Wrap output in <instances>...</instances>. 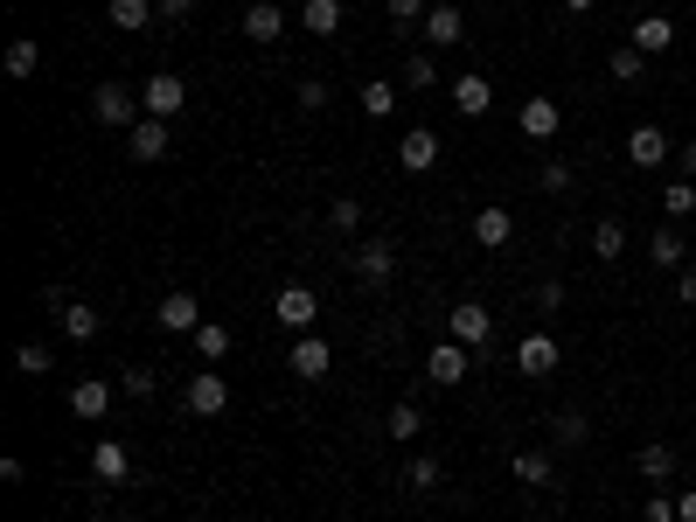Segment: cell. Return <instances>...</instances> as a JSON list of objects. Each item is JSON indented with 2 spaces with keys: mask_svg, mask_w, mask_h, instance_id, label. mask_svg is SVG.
<instances>
[{
  "mask_svg": "<svg viewBox=\"0 0 696 522\" xmlns=\"http://www.w3.org/2000/svg\"><path fill=\"white\" fill-rule=\"evenodd\" d=\"M154 14H161V0H111V28H126V35L146 28Z\"/></svg>",
  "mask_w": 696,
  "mask_h": 522,
  "instance_id": "obj_30",
  "label": "cell"
},
{
  "mask_svg": "<svg viewBox=\"0 0 696 522\" xmlns=\"http://www.w3.org/2000/svg\"><path fill=\"white\" fill-rule=\"evenodd\" d=\"M425 432V418H418V404H390V418H384V439H398V446H411Z\"/></svg>",
  "mask_w": 696,
  "mask_h": 522,
  "instance_id": "obj_29",
  "label": "cell"
},
{
  "mask_svg": "<svg viewBox=\"0 0 696 522\" xmlns=\"http://www.w3.org/2000/svg\"><path fill=\"white\" fill-rule=\"evenodd\" d=\"M627 161L654 175L662 161H675V146H669V133H662V126H634V133H627Z\"/></svg>",
  "mask_w": 696,
  "mask_h": 522,
  "instance_id": "obj_9",
  "label": "cell"
},
{
  "mask_svg": "<svg viewBox=\"0 0 696 522\" xmlns=\"http://www.w3.org/2000/svg\"><path fill=\"white\" fill-rule=\"evenodd\" d=\"M105 522H133V515H105Z\"/></svg>",
  "mask_w": 696,
  "mask_h": 522,
  "instance_id": "obj_51",
  "label": "cell"
},
{
  "mask_svg": "<svg viewBox=\"0 0 696 522\" xmlns=\"http://www.w3.org/2000/svg\"><path fill=\"white\" fill-rule=\"evenodd\" d=\"M641 63H648V56H641V49H634V43H620V49L606 56V70H613V84H634V78H641Z\"/></svg>",
  "mask_w": 696,
  "mask_h": 522,
  "instance_id": "obj_34",
  "label": "cell"
},
{
  "mask_svg": "<svg viewBox=\"0 0 696 522\" xmlns=\"http://www.w3.org/2000/svg\"><path fill=\"white\" fill-rule=\"evenodd\" d=\"M272 321L293 328V334H314V321H321V293H314V286H286L272 300Z\"/></svg>",
  "mask_w": 696,
  "mask_h": 522,
  "instance_id": "obj_2",
  "label": "cell"
},
{
  "mask_svg": "<svg viewBox=\"0 0 696 522\" xmlns=\"http://www.w3.org/2000/svg\"><path fill=\"white\" fill-rule=\"evenodd\" d=\"M586 439H592L586 412H557V418H551V446H586Z\"/></svg>",
  "mask_w": 696,
  "mask_h": 522,
  "instance_id": "obj_32",
  "label": "cell"
},
{
  "mask_svg": "<svg viewBox=\"0 0 696 522\" xmlns=\"http://www.w3.org/2000/svg\"><path fill=\"white\" fill-rule=\"evenodd\" d=\"M634 467H641V481L662 488V481H675V446H669V439H648L641 453H634Z\"/></svg>",
  "mask_w": 696,
  "mask_h": 522,
  "instance_id": "obj_21",
  "label": "cell"
},
{
  "mask_svg": "<svg viewBox=\"0 0 696 522\" xmlns=\"http://www.w3.org/2000/svg\"><path fill=\"white\" fill-rule=\"evenodd\" d=\"M516 126H522V133H530L536 146H551V140H557V126H564V105H557V98H522Z\"/></svg>",
  "mask_w": 696,
  "mask_h": 522,
  "instance_id": "obj_7",
  "label": "cell"
},
{
  "mask_svg": "<svg viewBox=\"0 0 696 522\" xmlns=\"http://www.w3.org/2000/svg\"><path fill=\"white\" fill-rule=\"evenodd\" d=\"M188 412H196V418H223V412H231V383L216 377V363H202V377H188Z\"/></svg>",
  "mask_w": 696,
  "mask_h": 522,
  "instance_id": "obj_3",
  "label": "cell"
},
{
  "mask_svg": "<svg viewBox=\"0 0 696 522\" xmlns=\"http://www.w3.org/2000/svg\"><path fill=\"white\" fill-rule=\"evenodd\" d=\"M536 307H543V313L564 307V278H543V286H536Z\"/></svg>",
  "mask_w": 696,
  "mask_h": 522,
  "instance_id": "obj_44",
  "label": "cell"
},
{
  "mask_svg": "<svg viewBox=\"0 0 696 522\" xmlns=\"http://www.w3.org/2000/svg\"><path fill=\"white\" fill-rule=\"evenodd\" d=\"M299 22H307V35H321V43H328V35L342 28V0H307V8H299Z\"/></svg>",
  "mask_w": 696,
  "mask_h": 522,
  "instance_id": "obj_28",
  "label": "cell"
},
{
  "mask_svg": "<svg viewBox=\"0 0 696 522\" xmlns=\"http://www.w3.org/2000/svg\"><path fill=\"white\" fill-rule=\"evenodd\" d=\"M244 35H251V43H279V35H286V14H279L272 0H251V8H244Z\"/></svg>",
  "mask_w": 696,
  "mask_h": 522,
  "instance_id": "obj_22",
  "label": "cell"
},
{
  "mask_svg": "<svg viewBox=\"0 0 696 522\" xmlns=\"http://www.w3.org/2000/svg\"><path fill=\"white\" fill-rule=\"evenodd\" d=\"M564 363V348L551 342V334H522V342H516V369H522V377H551V369Z\"/></svg>",
  "mask_w": 696,
  "mask_h": 522,
  "instance_id": "obj_8",
  "label": "cell"
},
{
  "mask_svg": "<svg viewBox=\"0 0 696 522\" xmlns=\"http://www.w3.org/2000/svg\"><path fill=\"white\" fill-rule=\"evenodd\" d=\"M126 474H133V453H126L119 439H98V446H91V481H105V488H119Z\"/></svg>",
  "mask_w": 696,
  "mask_h": 522,
  "instance_id": "obj_14",
  "label": "cell"
},
{
  "mask_svg": "<svg viewBox=\"0 0 696 522\" xmlns=\"http://www.w3.org/2000/svg\"><path fill=\"white\" fill-rule=\"evenodd\" d=\"M196 14V0H161V22H188Z\"/></svg>",
  "mask_w": 696,
  "mask_h": 522,
  "instance_id": "obj_47",
  "label": "cell"
},
{
  "mask_svg": "<svg viewBox=\"0 0 696 522\" xmlns=\"http://www.w3.org/2000/svg\"><path fill=\"white\" fill-rule=\"evenodd\" d=\"M487 105H495V84H487L481 70L453 78V111H460V119H487Z\"/></svg>",
  "mask_w": 696,
  "mask_h": 522,
  "instance_id": "obj_15",
  "label": "cell"
},
{
  "mask_svg": "<svg viewBox=\"0 0 696 522\" xmlns=\"http://www.w3.org/2000/svg\"><path fill=\"white\" fill-rule=\"evenodd\" d=\"M91 111H98V126H126V133L146 119V105L126 84H98V91H91Z\"/></svg>",
  "mask_w": 696,
  "mask_h": 522,
  "instance_id": "obj_1",
  "label": "cell"
},
{
  "mask_svg": "<svg viewBox=\"0 0 696 522\" xmlns=\"http://www.w3.org/2000/svg\"><path fill=\"white\" fill-rule=\"evenodd\" d=\"M662 210H669V216H696V181H669V189H662Z\"/></svg>",
  "mask_w": 696,
  "mask_h": 522,
  "instance_id": "obj_35",
  "label": "cell"
},
{
  "mask_svg": "<svg viewBox=\"0 0 696 522\" xmlns=\"http://www.w3.org/2000/svg\"><path fill=\"white\" fill-rule=\"evenodd\" d=\"M516 237V210H474V245L481 251H502Z\"/></svg>",
  "mask_w": 696,
  "mask_h": 522,
  "instance_id": "obj_19",
  "label": "cell"
},
{
  "mask_svg": "<svg viewBox=\"0 0 696 522\" xmlns=\"http://www.w3.org/2000/svg\"><path fill=\"white\" fill-rule=\"evenodd\" d=\"M675 522H696V488H683V495H675Z\"/></svg>",
  "mask_w": 696,
  "mask_h": 522,
  "instance_id": "obj_48",
  "label": "cell"
},
{
  "mask_svg": "<svg viewBox=\"0 0 696 522\" xmlns=\"http://www.w3.org/2000/svg\"><path fill=\"white\" fill-rule=\"evenodd\" d=\"M70 412L98 425V418L111 412V383H105V377H84V383H70Z\"/></svg>",
  "mask_w": 696,
  "mask_h": 522,
  "instance_id": "obj_18",
  "label": "cell"
},
{
  "mask_svg": "<svg viewBox=\"0 0 696 522\" xmlns=\"http://www.w3.org/2000/svg\"><path fill=\"white\" fill-rule=\"evenodd\" d=\"M363 111H369V119H390V111H398V84L369 78V84H363Z\"/></svg>",
  "mask_w": 696,
  "mask_h": 522,
  "instance_id": "obj_33",
  "label": "cell"
},
{
  "mask_svg": "<svg viewBox=\"0 0 696 522\" xmlns=\"http://www.w3.org/2000/svg\"><path fill=\"white\" fill-rule=\"evenodd\" d=\"M564 189H571V167H564V161H543V195H564Z\"/></svg>",
  "mask_w": 696,
  "mask_h": 522,
  "instance_id": "obj_41",
  "label": "cell"
},
{
  "mask_svg": "<svg viewBox=\"0 0 696 522\" xmlns=\"http://www.w3.org/2000/svg\"><path fill=\"white\" fill-rule=\"evenodd\" d=\"M627 43L641 49V56H662V49H675V22H669V14H641Z\"/></svg>",
  "mask_w": 696,
  "mask_h": 522,
  "instance_id": "obj_20",
  "label": "cell"
},
{
  "mask_svg": "<svg viewBox=\"0 0 696 522\" xmlns=\"http://www.w3.org/2000/svg\"><path fill=\"white\" fill-rule=\"evenodd\" d=\"M641 515H648V522H675V501H669L662 488H654V495H648V509H641Z\"/></svg>",
  "mask_w": 696,
  "mask_h": 522,
  "instance_id": "obj_45",
  "label": "cell"
},
{
  "mask_svg": "<svg viewBox=\"0 0 696 522\" xmlns=\"http://www.w3.org/2000/svg\"><path fill=\"white\" fill-rule=\"evenodd\" d=\"M398 167L404 175H432V167H439V133H432V126H411L398 140Z\"/></svg>",
  "mask_w": 696,
  "mask_h": 522,
  "instance_id": "obj_6",
  "label": "cell"
},
{
  "mask_svg": "<svg viewBox=\"0 0 696 522\" xmlns=\"http://www.w3.org/2000/svg\"><path fill=\"white\" fill-rule=\"evenodd\" d=\"M154 328H167V334H196V328H202V300H196V293H167V300L154 307Z\"/></svg>",
  "mask_w": 696,
  "mask_h": 522,
  "instance_id": "obj_10",
  "label": "cell"
},
{
  "mask_svg": "<svg viewBox=\"0 0 696 522\" xmlns=\"http://www.w3.org/2000/svg\"><path fill=\"white\" fill-rule=\"evenodd\" d=\"M675 161H683V181H696V140H689V146H675Z\"/></svg>",
  "mask_w": 696,
  "mask_h": 522,
  "instance_id": "obj_49",
  "label": "cell"
},
{
  "mask_svg": "<svg viewBox=\"0 0 696 522\" xmlns=\"http://www.w3.org/2000/svg\"><path fill=\"white\" fill-rule=\"evenodd\" d=\"M328 223H334V230H363V202H355V195L328 202Z\"/></svg>",
  "mask_w": 696,
  "mask_h": 522,
  "instance_id": "obj_37",
  "label": "cell"
},
{
  "mask_svg": "<svg viewBox=\"0 0 696 522\" xmlns=\"http://www.w3.org/2000/svg\"><path fill=\"white\" fill-rule=\"evenodd\" d=\"M328 369H334V348L321 342V334H299V342H293V377L299 383H321Z\"/></svg>",
  "mask_w": 696,
  "mask_h": 522,
  "instance_id": "obj_11",
  "label": "cell"
},
{
  "mask_svg": "<svg viewBox=\"0 0 696 522\" xmlns=\"http://www.w3.org/2000/svg\"><path fill=\"white\" fill-rule=\"evenodd\" d=\"M349 265H355V278H363V286H384V278L398 272V251H390L384 237H376V245H363V251L349 258Z\"/></svg>",
  "mask_w": 696,
  "mask_h": 522,
  "instance_id": "obj_17",
  "label": "cell"
},
{
  "mask_svg": "<svg viewBox=\"0 0 696 522\" xmlns=\"http://www.w3.org/2000/svg\"><path fill=\"white\" fill-rule=\"evenodd\" d=\"M564 8H571V14H592V0H564Z\"/></svg>",
  "mask_w": 696,
  "mask_h": 522,
  "instance_id": "obj_50",
  "label": "cell"
},
{
  "mask_svg": "<svg viewBox=\"0 0 696 522\" xmlns=\"http://www.w3.org/2000/svg\"><path fill=\"white\" fill-rule=\"evenodd\" d=\"M390 22L411 28V22H425V0H390Z\"/></svg>",
  "mask_w": 696,
  "mask_h": 522,
  "instance_id": "obj_43",
  "label": "cell"
},
{
  "mask_svg": "<svg viewBox=\"0 0 696 522\" xmlns=\"http://www.w3.org/2000/svg\"><path fill=\"white\" fill-rule=\"evenodd\" d=\"M675 300H683V307H696V265H683V272H675Z\"/></svg>",
  "mask_w": 696,
  "mask_h": 522,
  "instance_id": "obj_46",
  "label": "cell"
},
{
  "mask_svg": "<svg viewBox=\"0 0 696 522\" xmlns=\"http://www.w3.org/2000/svg\"><path fill=\"white\" fill-rule=\"evenodd\" d=\"M35 70H43V43L14 35V43H8V78H35Z\"/></svg>",
  "mask_w": 696,
  "mask_h": 522,
  "instance_id": "obj_31",
  "label": "cell"
},
{
  "mask_svg": "<svg viewBox=\"0 0 696 522\" xmlns=\"http://www.w3.org/2000/svg\"><path fill=\"white\" fill-rule=\"evenodd\" d=\"M620 251H627V223H620V216H599V223H592V258H599V265H613Z\"/></svg>",
  "mask_w": 696,
  "mask_h": 522,
  "instance_id": "obj_23",
  "label": "cell"
},
{
  "mask_svg": "<svg viewBox=\"0 0 696 522\" xmlns=\"http://www.w3.org/2000/svg\"><path fill=\"white\" fill-rule=\"evenodd\" d=\"M14 363H22V377H49V348L43 342H22V348H14Z\"/></svg>",
  "mask_w": 696,
  "mask_h": 522,
  "instance_id": "obj_38",
  "label": "cell"
},
{
  "mask_svg": "<svg viewBox=\"0 0 696 522\" xmlns=\"http://www.w3.org/2000/svg\"><path fill=\"white\" fill-rule=\"evenodd\" d=\"M404 481H411L418 495H432V488H439V460H425V453H418V460H411V474H404Z\"/></svg>",
  "mask_w": 696,
  "mask_h": 522,
  "instance_id": "obj_40",
  "label": "cell"
},
{
  "mask_svg": "<svg viewBox=\"0 0 696 522\" xmlns=\"http://www.w3.org/2000/svg\"><path fill=\"white\" fill-rule=\"evenodd\" d=\"M188 342H196V356H202V363H223V356H231V348H237V334L223 328V321H202L196 334H188Z\"/></svg>",
  "mask_w": 696,
  "mask_h": 522,
  "instance_id": "obj_24",
  "label": "cell"
},
{
  "mask_svg": "<svg viewBox=\"0 0 696 522\" xmlns=\"http://www.w3.org/2000/svg\"><path fill=\"white\" fill-rule=\"evenodd\" d=\"M299 111H328V84H321V78L299 84Z\"/></svg>",
  "mask_w": 696,
  "mask_h": 522,
  "instance_id": "obj_42",
  "label": "cell"
},
{
  "mask_svg": "<svg viewBox=\"0 0 696 522\" xmlns=\"http://www.w3.org/2000/svg\"><path fill=\"white\" fill-rule=\"evenodd\" d=\"M140 105H146V119H175V111L188 105V84L175 78V70H154L146 91H140Z\"/></svg>",
  "mask_w": 696,
  "mask_h": 522,
  "instance_id": "obj_4",
  "label": "cell"
},
{
  "mask_svg": "<svg viewBox=\"0 0 696 522\" xmlns=\"http://www.w3.org/2000/svg\"><path fill=\"white\" fill-rule=\"evenodd\" d=\"M56 321H63V334H70V342H98V307H84V300H70L63 313H56Z\"/></svg>",
  "mask_w": 696,
  "mask_h": 522,
  "instance_id": "obj_26",
  "label": "cell"
},
{
  "mask_svg": "<svg viewBox=\"0 0 696 522\" xmlns=\"http://www.w3.org/2000/svg\"><path fill=\"white\" fill-rule=\"evenodd\" d=\"M119 390H126V398H154V390H161V377H154V369H126V377H119Z\"/></svg>",
  "mask_w": 696,
  "mask_h": 522,
  "instance_id": "obj_39",
  "label": "cell"
},
{
  "mask_svg": "<svg viewBox=\"0 0 696 522\" xmlns=\"http://www.w3.org/2000/svg\"><path fill=\"white\" fill-rule=\"evenodd\" d=\"M425 377L439 383V390H453V383H467V348L446 334V342H432V363H425Z\"/></svg>",
  "mask_w": 696,
  "mask_h": 522,
  "instance_id": "obj_13",
  "label": "cell"
},
{
  "mask_svg": "<svg viewBox=\"0 0 696 522\" xmlns=\"http://www.w3.org/2000/svg\"><path fill=\"white\" fill-rule=\"evenodd\" d=\"M446 334H453L460 348H487V334H495V321H487L481 300H460L453 313H446Z\"/></svg>",
  "mask_w": 696,
  "mask_h": 522,
  "instance_id": "obj_5",
  "label": "cell"
},
{
  "mask_svg": "<svg viewBox=\"0 0 696 522\" xmlns=\"http://www.w3.org/2000/svg\"><path fill=\"white\" fill-rule=\"evenodd\" d=\"M648 258H654V265H683V237H675V230H654V237H648Z\"/></svg>",
  "mask_w": 696,
  "mask_h": 522,
  "instance_id": "obj_36",
  "label": "cell"
},
{
  "mask_svg": "<svg viewBox=\"0 0 696 522\" xmlns=\"http://www.w3.org/2000/svg\"><path fill=\"white\" fill-rule=\"evenodd\" d=\"M126 154L133 161H167L175 146H167V119H140L133 133H126Z\"/></svg>",
  "mask_w": 696,
  "mask_h": 522,
  "instance_id": "obj_16",
  "label": "cell"
},
{
  "mask_svg": "<svg viewBox=\"0 0 696 522\" xmlns=\"http://www.w3.org/2000/svg\"><path fill=\"white\" fill-rule=\"evenodd\" d=\"M551 474H557L551 453H536V446H522V453H516V481H522V488H551Z\"/></svg>",
  "mask_w": 696,
  "mask_h": 522,
  "instance_id": "obj_25",
  "label": "cell"
},
{
  "mask_svg": "<svg viewBox=\"0 0 696 522\" xmlns=\"http://www.w3.org/2000/svg\"><path fill=\"white\" fill-rule=\"evenodd\" d=\"M398 84H404V91H432V84H439V56H432V49H411Z\"/></svg>",
  "mask_w": 696,
  "mask_h": 522,
  "instance_id": "obj_27",
  "label": "cell"
},
{
  "mask_svg": "<svg viewBox=\"0 0 696 522\" xmlns=\"http://www.w3.org/2000/svg\"><path fill=\"white\" fill-rule=\"evenodd\" d=\"M418 28H425V43H432V49H453L460 35H467V14L453 8V0H439V8H425V22H418Z\"/></svg>",
  "mask_w": 696,
  "mask_h": 522,
  "instance_id": "obj_12",
  "label": "cell"
}]
</instances>
